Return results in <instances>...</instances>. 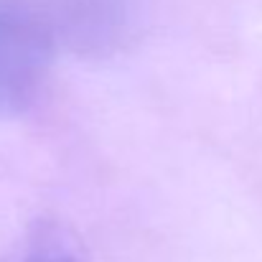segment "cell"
Here are the masks:
<instances>
[{
  "label": "cell",
  "instance_id": "6da1fadb",
  "mask_svg": "<svg viewBox=\"0 0 262 262\" xmlns=\"http://www.w3.org/2000/svg\"><path fill=\"white\" fill-rule=\"evenodd\" d=\"M56 26L38 0H0V117L26 112L49 79Z\"/></svg>",
  "mask_w": 262,
  "mask_h": 262
},
{
  "label": "cell",
  "instance_id": "7a4b0ae2",
  "mask_svg": "<svg viewBox=\"0 0 262 262\" xmlns=\"http://www.w3.org/2000/svg\"><path fill=\"white\" fill-rule=\"evenodd\" d=\"M0 262H89V255L69 224L36 219L0 252Z\"/></svg>",
  "mask_w": 262,
  "mask_h": 262
}]
</instances>
